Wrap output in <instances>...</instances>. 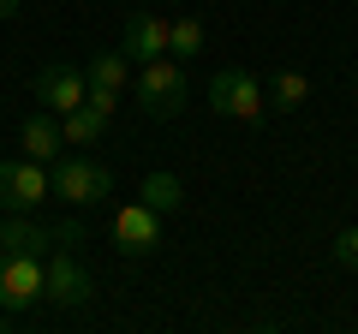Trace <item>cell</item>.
I'll list each match as a JSON object with an SVG mask.
<instances>
[{
  "label": "cell",
  "instance_id": "obj_1",
  "mask_svg": "<svg viewBox=\"0 0 358 334\" xmlns=\"http://www.w3.org/2000/svg\"><path fill=\"white\" fill-rule=\"evenodd\" d=\"M131 102H138L150 119H179V108H185V60H173V54L143 60L138 84H131Z\"/></svg>",
  "mask_w": 358,
  "mask_h": 334
},
{
  "label": "cell",
  "instance_id": "obj_2",
  "mask_svg": "<svg viewBox=\"0 0 358 334\" xmlns=\"http://www.w3.org/2000/svg\"><path fill=\"white\" fill-rule=\"evenodd\" d=\"M209 108H215L221 119L257 126V119L268 114V96H263V84H257L251 66H221V72L209 78Z\"/></svg>",
  "mask_w": 358,
  "mask_h": 334
},
{
  "label": "cell",
  "instance_id": "obj_3",
  "mask_svg": "<svg viewBox=\"0 0 358 334\" xmlns=\"http://www.w3.org/2000/svg\"><path fill=\"white\" fill-rule=\"evenodd\" d=\"M42 197H54L48 161H36V155H6L0 161V215H36Z\"/></svg>",
  "mask_w": 358,
  "mask_h": 334
},
{
  "label": "cell",
  "instance_id": "obj_4",
  "mask_svg": "<svg viewBox=\"0 0 358 334\" xmlns=\"http://www.w3.org/2000/svg\"><path fill=\"white\" fill-rule=\"evenodd\" d=\"M48 257H30V251H13V245H0V310L18 317L30 310L36 298H48Z\"/></svg>",
  "mask_w": 358,
  "mask_h": 334
},
{
  "label": "cell",
  "instance_id": "obj_5",
  "mask_svg": "<svg viewBox=\"0 0 358 334\" xmlns=\"http://www.w3.org/2000/svg\"><path fill=\"white\" fill-rule=\"evenodd\" d=\"M48 180H54V197L72 203V209H96L114 191V173H108L102 161H90V155H60V161L48 167Z\"/></svg>",
  "mask_w": 358,
  "mask_h": 334
},
{
  "label": "cell",
  "instance_id": "obj_6",
  "mask_svg": "<svg viewBox=\"0 0 358 334\" xmlns=\"http://www.w3.org/2000/svg\"><path fill=\"white\" fill-rule=\"evenodd\" d=\"M42 269H48V298H54V305H66V310L90 305V293H96V281H90V269H84V263L72 257V239H60V245H54Z\"/></svg>",
  "mask_w": 358,
  "mask_h": 334
},
{
  "label": "cell",
  "instance_id": "obj_7",
  "mask_svg": "<svg viewBox=\"0 0 358 334\" xmlns=\"http://www.w3.org/2000/svg\"><path fill=\"white\" fill-rule=\"evenodd\" d=\"M84 90H90V78H84V66H72V60H48L36 72V108H48V114L84 108Z\"/></svg>",
  "mask_w": 358,
  "mask_h": 334
},
{
  "label": "cell",
  "instance_id": "obj_8",
  "mask_svg": "<svg viewBox=\"0 0 358 334\" xmlns=\"http://www.w3.org/2000/svg\"><path fill=\"white\" fill-rule=\"evenodd\" d=\"M114 245L126 251V257H150L155 245H162V215H155L143 197H131V203L114 215Z\"/></svg>",
  "mask_w": 358,
  "mask_h": 334
},
{
  "label": "cell",
  "instance_id": "obj_9",
  "mask_svg": "<svg viewBox=\"0 0 358 334\" xmlns=\"http://www.w3.org/2000/svg\"><path fill=\"white\" fill-rule=\"evenodd\" d=\"M120 48H126V60H131V66L162 60V54H167V18H162V13H150V6H138V13L126 18V36H120Z\"/></svg>",
  "mask_w": 358,
  "mask_h": 334
},
{
  "label": "cell",
  "instance_id": "obj_10",
  "mask_svg": "<svg viewBox=\"0 0 358 334\" xmlns=\"http://www.w3.org/2000/svg\"><path fill=\"white\" fill-rule=\"evenodd\" d=\"M18 143H24V155H36V161H60V155H66L60 114H48V108L24 114V126H18Z\"/></svg>",
  "mask_w": 358,
  "mask_h": 334
},
{
  "label": "cell",
  "instance_id": "obj_11",
  "mask_svg": "<svg viewBox=\"0 0 358 334\" xmlns=\"http://www.w3.org/2000/svg\"><path fill=\"white\" fill-rule=\"evenodd\" d=\"M0 245L30 251V257H48L54 245H60V227H42L36 215H6V221H0Z\"/></svg>",
  "mask_w": 358,
  "mask_h": 334
},
{
  "label": "cell",
  "instance_id": "obj_12",
  "mask_svg": "<svg viewBox=\"0 0 358 334\" xmlns=\"http://www.w3.org/2000/svg\"><path fill=\"white\" fill-rule=\"evenodd\" d=\"M84 78H90V90H120V96H126V84H131L126 48H96V54H84Z\"/></svg>",
  "mask_w": 358,
  "mask_h": 334
},
{
  "label": "cell",
  "instance_id": "obj_13",
  "mask_svg": "<svg viewBox=\"0 0 358 334\" xmlns=\"http://www.w3.org/2000/svg\"><path fill=\"white\" fill-rule=\"evenodd\" d=\"M60 131H66V150H90V143L108 138V114H96V108H72V114H60Z\"/></svg>",
  "mask_w": 358,
  "mask_h": 334
},
{
  "label": "cell",
  "instance_id": "obj_14",
  "mask_svg": "<svg viewBox=\"0 0 358 334\" xmlns=\"http://www.w3.org/2000/svg\"><path fill=\"white\" fill-rule=\"evenodd\" d=\"M263 96H268V108H275V114H299V108H305V96H310V78L287 66V72H275V84H268Z\"/></svg>",
  "mask_w": 358,
  "mask_h": 334
},
{
  "label": "cell",
  "instance_id": "obj_15",
  "mask_svg": "<svg viewBox=\"0 0 358 334\" xmlns=\"http://www.w3.org/2000/svg\"><path fill=\"white\" fill-rule=\"evenodd\" d=\"M138 197L155 209V215H173V209L185 203V185H179V173H150V180L138 185Z\"/></svg>",
  "mask_w": 358,
  "mask_h": 334
},
{
  "label": "cell",
  "instance_id": "obj_16",
  "mask_svg": "<svg viewBox=\"0 0 358 334\" xmlns=\"http://www.w3.org/2000/svg\"><path fill=\"white\" fill-rule=\"evenodd\" d=\"M203 24H197V18H167V54H179V60H192V54H203Z\"/></svg>",
  "mask_w": 358,
  "mask_h": 334
},
{
  "label": "cell",
  "instance_id": "obj_17",
  "mask_svg": "<svg viewBox=\"0 0 358 334\" xmlns=\"http://www.w3.org/2000/svg\"><path fill=\"white\" fill-rule=\"evenodd\" d=\"M329 257L341 263V269H358V227H341V233H334V245H329Z\"/></svg>",
  "mask_w": 358,
  "mask_h": 334
},
{
  "label": "cell",
  "instance_id": "obj_18",
  "mask_svg": "<svg viewBox=\"0 0 358 334\" xmlns=\"http://www.w3.org/2000/svg\"><path fill=\"white\" fill-rule=\"evenodd\" d=\"M84 102L96 108V114H108V119H114V108H120V90H84Z\"/></svg>",
  "mask_w": 358,
  "mask_h": 334
},
{
  "label": "cell",
  "instance_id": "obj_19",
  "mask_svg": "<svg viewBox=\"0 0 358 334\" xmlns=\"http://www.w3.org/2000/svg\"><path fill=\"white\" fill-rule=\"evenodd\" d=\"M18 6H24V0H0V24H6V18H18Z\"/></svg>",
  "mask_w": 358,
  "mask_h": 334
},
{
  "label": "cell",
  "instance_id": "obj_20",
  "mask_svg": "<svg viewBox=\"0 0 358 334\" xmlns=\"http://www.w3.org/2000/svg\"><path fill=\"white\" fill-rule=\"evenodd\" d=\"M167 6H185V0H167Z\"/></svg>",
  "mask_w": 358,
  "mask_h": 334
}]
</instances>
